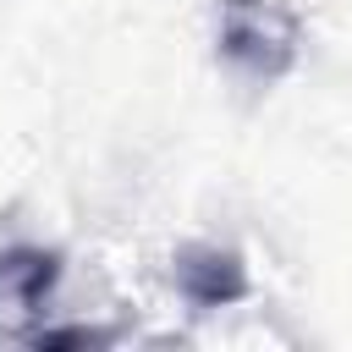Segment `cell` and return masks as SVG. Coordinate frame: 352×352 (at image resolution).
I'll return each mask as SVG.
<instances>
[{
	"mask_svg": "<svg viewBox=\"0 0 352 352\" xmlns=\"http://www.w3.org/2000/svg\"><path fill=\"white\" fill-rule=\"evenodd\" d=\"M170 280H176V292L192 308H226V302H242L248 297V264H242V253H231L220 242L182 248Z\"/></svg>",
	"mask_w": 352,
	"mask_h": 352,
	"instance_id": "cell-2",
	"label": "cell"
},
{
	"mask_svg": "<svg viewBox=\"0 0 352 352\" xmlns=\"http://www.w3.org/2000/svg\"><path fill=\"white\" fill-rule=\"evenodd\" d=\"M297 50H302L297 16L280 0H220V55L236 72L275 82L297 66Z\"/></svg>",
	"mask_w": 352,
	"mask_h": 352,
	"instance_id": "cell-1",
	"label": "cell"
},
{
	"mask_svg": "<svg viewBox=\"0 0 352 352\" xmlns=\"http://www.w3.org/2000/svg\"><path fill=\"white\" fill-rule=\"evenodd\" d=\"M55 275H60V258L55 253L11 248V253H0V302L6 308H38L44 292L55 286Z\"/></svg>",
	"mask_w": 352,
	"mask_h": 352,
	"instance_id": "cell-3",
	"label": "cell"
}]
</instances>
